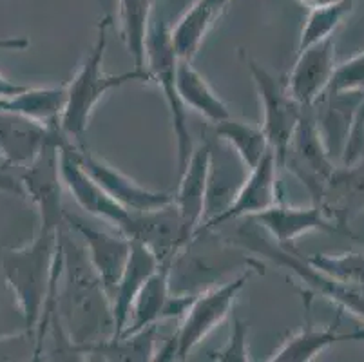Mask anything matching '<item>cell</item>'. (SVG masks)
<instances>
[{
	"label": "cell",
	"mask_w": 364,
	"mask_h": 362,
	"mask_svg": "<svg viewBox=\"0 0 364 362\" xmlns=\"http://www.w3.org/2000/svg\"><path fill=\"white\" fill-rule=\"evenodd\" d=\"M62 268L56 284V317L82 361L80 350L114 335L112 304L92 268L84 245L76 243L68 225L60 228Z\"/></svg>",
	"instance_id": "6da1fadb"
},
{
	"label": "cell",
	"mask_w": 364,
	"mask_h": 362,
	"mask_svg": "<svg viewBox=\"0 0 364 362\" xmlns=\"http://www.w3.org/2000/svg\"><path fill=\"white\" fill-rule=\"evenodd\" d=\"M60 268V230L42 227L31 243L11 248L2 257L4 281L21 307L28 331L38 326L46 301L58 283Z\"/></svg>",
	"instance_id": "7a4b0ae2"
},
{
	"label": "cell",
	"mask_w": 364,
	"mask_h": 362,
	"mask_svg": "<svg viewBox=\"0 0 364 362\" xmlns=\"http://www.w3.org/2000/svg\"><path fill=\"white\" fill-rule=\"evenodd\" d=\"M109 26H111V16H104L98 24V35L91 51L82 62L71 84H65L68 95H65L64 111L58 118V125L69 142L75 145H82V138L87 131L92 112L109 91L122 87L129 82L151 80L147 69L132 68L131 71L120 73V75H109L104 71Z\"/></svg>",
	"instance_id": "3957f363"
},
{
	"label": "cell",
	"mask_w": 364,
	"mask_h": 362,
	"mask_svg": "<svg viewBox=\"0 0 364 362\" xmlns=\"http://www.w3.org/2000/svg\"><path fill=\"white\" fill-rule=\"evenodd\" d=\"M254 275V268H247L228 283L213 287L194 295L193 303L180 319V328L156 351L154 361H185L191 351L213 334L232 310L237 295Z\"/></svg>",
	"instance_id": "277c9868"
},
{
	"label": "cell",
	"mask_w": 364,
	"mask_h": 362,
	"mask_svg": "<svg viewBox=\"0 0 364 362\" xmlns=\"http://www.w3.org/2000/svg\"><path fill=\"white\" fill-rule=\"evenodd\" d=\"M68 142L58 122L49 124V134L31 164L22 167L21 183L24 194L35 203L41 227L60 230L65 225V208L62 205L64 181L60 172V149Z\"/></svg>",
	"instance_id": "5b68a950"
},
{
	"label": "cell",
	"mask_w": 364,
	"mask_h": 362,
	"mask_svg": "<svg viewBox=\"0 0 364 362\" xmlns=\"http://www.w3.org/2000/svg\"><path fill=\"white\" fill-rule=\"evenodd\" d=\"M176 64L178 56L172 48L171 28L165 24V20H152L147 46H145V69L149 71L151 80H154L161 89V95L171 112L172 132L178 147V176H180L193 154L194 144L188 131L187 107L181 102L176 89Z\"/></svg>",
	"instance_id": "8992f818"
},
{
	"label": "cell",
	"mask_w": 364,
	"mask_h": 362,
	"mask_svg": "<svg viewBox=\"0 0 364 362\" xmlns=\"http://www.w3.org/2000/svg\"><path fill=\"white\" fill-rule=\"evenodd\" d=\"M237 243L248 250H254L263 257L270 259L277 267L289 268L309 287V294H317L321 297L336 301L341 308L350 310L353 315L364 319V287L341 283L337 279L314 268L306 259L299 257L289 248L279 247L277 243H274L272 239H267L257 232L247 230V227L241 228L240 234H237Z\"/></svg>",
	"instance_id": "52a82bcc"
},
{
	"label": "cell",
	"mask_w": 364,
	"mask_h": 362,
	"mask_svg": "<svg viewBox=\"0 0 364 362\" xmlns=\"http://www.w3.org/2000/svg\"><path fill=\"white\" fill-rule=\"evenodd\" d=\"M247 65L252 75L254 84H256L261 107H263L261 129L267 136L268 145L276 154L277 164H281L284 151L290 144V138L303 116L304 107L289 91L287 80L272 75L267 68H263L259 62L252 58L247 60Z\"/></svg>",
	"instance_id": "ba28073f"
},
{
	"label": "cell",
	"mask_w": 364,
	"mask_h": 362,
	"mask_svg": "<svg viewBox=\"0 0 364 362\" xmlns=\"http://www.w3.org/2000/svg\"><path fill=\"white\" fill-rule=\"evenodd\" d=\"M279 167H287L309 188L314 205H319L324 187L336 171L326 142L323 138L312 109H304Z\"/></svg>",
	"instance_id": "9c48e42d"
},
{
	"label": "cell",
	"mask_w": 364,
	"mask_h": 362,
	"mask_svg": "<svg viewBox=\"0 0 364 362\" xmlns=\"http://www.w3.org/2000/svg\"><path fill=\"white\" fill-rule=\"evenodd\" d=\"M118 232L151 248L160 261H178V255L194 239L181 221L174 201L151 211H129Z\"/></svg>",
	"instance_id": "30bf717a"
},
{
	"label": "cell",
	"mask_w": 364,
	"mask_h": 362,
	"mask_svg": "<svg viewBox=\"0 0 364 362\" xmlns=\"http://www.w3.org/2000/svg\"><path fill=\"white\" fill-rule=\"evenodd\" d=\"M277 158L272 149L259 159V164L248 171V176L234 194L232 201L218 214L210 215L198 230L196 238L203 230H216L221 225L241 218H252L259 212L276 205L277 199Z\"/></svg>",
	"instance_id": "8fae6325"
},
{
	"label": "cell",
	"mask_w": 364,
	"mask_h": 362,
	"mask_svg": "<svg viewBox=\"0 0 364 362\" xmlns=\"http://www.w3.org/2000/svg\"><path fill=\"white\" fill-rule=\"evenodd\" d=\"M64 218L69 230L82 239V245L87 252L92 268L100 277L109 299H112L118 279L124 272L129 252H131V239H127L118 230L117 234L100 230V228L85 223L84 219L68 211H65Z\"/></svg>",
	"instance_id": "7c38bea8"
},
{
	"label": "cell",
	"mask_w": 364,
	"mask_h": 362,
	"mask_svg": "<svg viewBox=\"0 0 364 362\" xmlns=\"http://www.w3.org/2000/svg\"><path fill=\"white\" fill-rule=\"evenodd\" d=\"M75 154L82 167L97 179V183L111 196L118 205H122L127 211H151V208L164 207L174 199V194L171 192H158L149 191L141 187L134 179L125 176L124 172L112 167L105 159L98 158L84 145H75Z\"/></svg>",
	"instance_id": "4fadbf2b"
},
{
	"label": "cell",
	"mask_w": 364,
	"mask_h": 362,
	"mask_svg": "<svg viewBox=\"0 0 364 362\" xmlns=\"http://www.w3.org/2000/svg\"><path fill=\"white\" fill-rule=\"evenodd\" d=\"M60 172L64 188L73 196L78 207L84 208L95 218L104 219L105 223L117 228L127 218L129 211L118 205L100 185L92 178L75 154V147L71 142H65L60 149Z\"/></svg>",
	"instance_id": "5bb4252c"
},
{
	"label": "cell",
	"mask_w": 364,
	"mask_h": 362,
	"mask_svg": "<svg viewBox=\"0 0 364 362\" xmlns=\"http://www.w3.org/2000/svg\"><path fill=\"white\" fill-rule=\"evenodd\" d=\"M336 46L332 38H324L297 53L292 71L287 76V85L294 98L310 109L326 92L336 71Z\"/></svg>",
	"instance_id": "9a60e30c"
},
{
	"label": "cell",
	"mask_w": 364,
	"mask_h": 362,
	"mask_svg": "<svg viewBox=\"0 0 364 362\" xmlns=\"http://www.w3.org/2000/svg\"><path fill=\"white\" fill-rule=\"evenodd\" d=\"M213 176V151L207 144L194 147L183 172L180 174L178 191L174 192V205L181 215L187 230L196 239L207 212L208 192Z\"/></svg>",
	"instance_id": "2e32d148"
},
{
	"label": "cell",
	"mask_w": 364,
	"mask_h": 362,
	"mask_svg": "<svg viewBox=\"0 0 364 362\" xmlns=\"http://www.w3.org/2000/svg\"><path fill=\"white\" fill-rule=\"evenodd\" d=\"M259 225L279 247L292 248L294 241L309 232H339V228L326 218L319 205L310 207H290L277 201L267 211L248 218Z\"/></svg>",
	"instance_id": "e0dca14e"
},
{
	"label": "cell",
	"mask_w": 364,
	"mask_h": 362,
	"mask_svg": "<svg viewBox=\"0 0 364 362\" xmlns=\"http://www.w3.org/2000/svg\"><path fill=\"white\" fill-rule=\"evenodd\" d=\"M158 265H160V259L151 248L138 241H131L127 263H125L111 299L112 315H114V335H120L125 330L132 301L141 290L145 281L151 277L152 272L156 270Z\"/></svg>",
	"instance_id": "ac0fdd59"
},
{
	"label": "cell",
	"mask_w": 364,
	"mask_h": 362,
	"mask_svg": "<svg viewBox=\"0 0 364 362\" xmlns=\"http://www.w3.org/2000/svg\"><path fill=\"white\" fill-rule=\"evenodd\" d=\"M48 134L49 124L0 111V158L11 167L31 164Z\"/></svg>",
	"instance_id": "d6986e66"
},
{
	"label": "cell",
	"mask_w": 364,
	"mask_h": 362,
	"mask_svg": "<svg viewBox=\"0 0 364 362\" xmlns=\"http://www.w3.org/2000/svg\"><path fill=\"white\" fill-rule=\"evenodd\" d=\"M174 265L176 261H160L156 270L152 272L132 301L127 324L122 334H134L144 328L156 326L160 321H164L165 307L172 294L171 275Z\"/></svg>",
	"instance_id": "ffe728a7"
},
{
	"label": "cell",
	"mask_w": 364,
	"mask_h": 362,
	"mask_svg": "<svg viewBox=\"0 0 364 362\" xmlns=\"http://www.w3.org/2000/svg\"><path fill=\"white\" fill-rule=\"evenodd\" d=\"M158 324L134 334H120L89 344L80 350L82 361L149 362L156 358Z\"/></svg>",
	"instance_id": "44dd1931"
},
{
	"label": "cell",
	"mask_w": 364,
	"mask_h": 362,
	"mask_svg": "<svg viewBox=\"0 0 364 362\" xmlns=\"http://www.w3.org/2000/svg\"><path fill=\"white\" fill-rule=\"evenodd\" d=\"M227 4L228 0H196L181 15L174 28H171V42L178 58L193 62L205 36L220 18Z\"/></svg>",
	"instance_id": "7402d4cb"
},
{
	"label": "cell",
	"mask_w": 364,
	"mask_h": 362,
	"mask_svg": "<svg viewBox=\"0 0 364 362\" xmlns=\"http://www.w3.org/2000/svg\"><path fill=\"white\" fill-rule=\"evenodd\" d=\"M176 89L185 107H191L198 115L208 119L210 124H218L230 118V109L223 98L208 85L200 71L191 60L178 58L176 64Z\"/></svg>",
	"instance_id": "603a6c76"
},
{
	"label": "cell",
	"mask_w": 364,
	"mask_h": 362,
	"mask_svg": "<svg viewBox=\"0 0 364 362\" xmlns=\"http://www.w3.org/2000/svg\"><path fill=\"white\" fill-rule=\"evenodd\" d=\"M339 319L337 315L336 323L328 328H316L312 323H306V326L297 334L290 335L281 348L274 351V355L268 361L270 362H310L339 341H357L364 339V330L355 331V334H339Z\"/></svg>",
	"instance_id": "cb8c5ba5"
},
{
	"label": "cell",
	"mask_w": 364,
	"mask_h": 362,
	"mask_svg": "<svg viewBox=\"0 0 364 362\" xmlns=\"http://www.w3.org/2000/svg\"><path fill=\"white\" fill-rule=\"evenodd\" d=\"M68 89L65 84L53 85V87H28L21 92L0 98V111L11 112V115L24 116L48 125L58 122L65 105Z\"/></svg>",
	"instance_id": "d4e9b609"
},
{
	"label": "cell",
	"mask_w": 364,
	"mask_h": 362,
	"mask_svg": "<svg viewBox=\"0 0 364 362\" xmlns=\"http://www.w3.org/2000/svg\"><path fill=\"white\" fill-rule=\"evenodd\" d=\"M214 134H216L218 139L228 144V147L236 152L247 171L256 167L259 164V159L270 149L261 125L257 127V125L248 124V122L234 119L232 116L214 124Z\"/></svg>",
	"instance_id": "484cf974"
},
{
	"label": "cell",
	"mask_w": 364,
	"mask_h": 362,
	"mask_svg": "<svg viewBox=\"0 0 364 362\" xmlns=\"http://www.w3.org/2000/svg\"><path fill=\"white\" fill-rule=\"evenodd\" d=\"M154 0H120L122 38L134 68L145 69V46L152 22Z\"/></svg>",
	"instance_id": "4316f807"
},
{
	"label": "cell",
	"mask_w": 364,
	"mask_h": 362,
	"mask_svg": "<svg viewBox=\"0 0 364 362\" xmlns=\"http://www.w3.org/2000/svg\"><path fill=\"white\" fill-rule=\"evenodd\" d=\"M357 0H336L328 6L310 9L309 18L304 22L303 31L297 44V53L306 49L309 46L317 44L324 38H332V33L341 26L346 16L353 11Z\"/></svg>",
	"instance_id": "83f0119b"
},
{
	"label": "cell",
	"mask_w": 364,
	"mask_h": 362,
	"mask_svg": "<svg viewBox=\"0 0 364 362\" xmlns=\"http://www.w3.org/2000/svg\"><path fill=\"white\" fill-rule=\"evenodd\" d=\"M314 268L337 279L341 283L364 287V255L344 252V254H314L306 257Z\"/></svg>",
	"instance_id": "f1b7e54d"
},
{
	"label": "cell",
	"mask_w": 364,
	"mask_h": 362,
	"mask_svg": "<svg viewBox=\"0 0 364 362\" xmlns=\"http://www.w3.org/2000/svg\"><path fill=\"white\" fill-rule=\"evenodd\" d=\"M364 91V51L336 65L330 85L326 89L328 95L336 92H363ZM324 92V95H326Z\"/></svg>",
	"instance_id": "f546056e"
},
{
	"label": "cell",
	"mask_w": 364,
	"mask_h": 362,
	"mask_svg": "<svg viewBox=\"0 0 364 362\" xmlns=\"http://www.w3.org/2000/svg\"><path fill=\"white\" fill-rule=\"evenodd\" d=\"M210 361L218 362H248L252 361L250 350H248V326L241 319L234 317L232 331L230 337L225 343V346L220 351H214L210 355Z\"/></svg>",
	"instance_id": "4dcf8cb0"
},
{
	"label": "cell",
	"mask_w": 364,
	"mask_h": 362,
	"mask_svg": "<svg viewBox=\"0 0 364 362\" xmlns=\"http://www.w3.org/2000/svg\"><path fill=\"white\" fill-rule=\"evenodd\" d=\"M363 149H364V95L363 98H360L359 105H357L355 112H353L348 138H346L343 154H341L343 165H352L355 164V161H359Z\"/></svg>",
	"instance_id": "1f68e13d"
},
{
	"label": "cell",
	"mask_w": 364,
	"mask_h": 362,
	"mask_svg": "<svg viewBox=\"0 0 364 362\" xmlns=\"http://www.w3.org/2000/svg\"><path fill=\"white\" fill-rule=\"evenodd\" d=\"M11 165L6 164L4 159H0V192H8V194L18 196V198H26L24 188L21 183V176L13 174L9 171Z\"/></svg>",
	"instance_id": "d6a6232c"
},
{
	"label": "cell",
	"mask_w": 364,
	"mask_h": 362,
	"mask_svg": "<svg viewBox=\"0 0 364 362\" xmlns=\"http://www.w3.org/2000/svg\"><path fill=\"white\" fill-rule=\"evenodd\" d=\"M29 48V38L26 36H2L0 51H24Z\"/></svg>",
	"instance_id": "836d02e7"
},
{
	"label": "cell",
	"mask_w": 364,
	"mask_h": 362,
	"mask_svg": "<svg viewBox=\"0 0 364 362\" xmlns=\"http://www.w3.org/2000/svg\"><path fill=\"white\" fill-rule=\"evenodd\" d=\"M22 89H26V85L15 84V82L6 78L4 75H0V98H9V96L21 92Z\"/></svg>",
	"instance_id": "e575fe53"
},
{
	"label": "cell",
	"mask_w": 364,
	"mask_h": 362,
	"mask_svg": "<svg viewBox=\"0 0 364 362\" xmlns=\"http://www.w3.org/2000/svg\"><path fill=\"white\" fill-rule=\"evenodd\" d=\"M299 2L303 6H306L309 9H314V8H321V6L332 4V2H336V0H299Z\"/></svg>",
	"instance_id": "d590c367"
}]
</instances>
